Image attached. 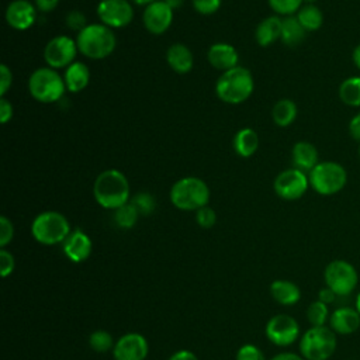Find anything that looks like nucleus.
I'll return each mask as SVG.
<instances>
[{
	"label": "nucleus",
	"mask_w": 360,
	"mask_h": 360,
	"mask_svg": "<svg viewBox=\"0 0 360 360\" xmlns=\"http://www.w3.org/2000/svg\"><path fill=\"white\" fill-rule=\"evenodd\" d=\"M93 195L97 204L105 210H117L129 202L131 190L127 176L117 169L101 172L94 180Z\"/></svg>",
	"instance_id": "nucleus-1"
},
{
	"label": "nucleus",
	"mask_w": 360,
	"mask_h": 360,
	"mask_svg": "<svg viewBox=\"0 0 360 360\" xmlns=\"http://www.w3.org/2000/svg\"><path fill=\"white\" fill-rule=\"evenodd\" d=\"M255 89L252 73L243 66H235L218 77L215 93L226 104H240L246 101Z\"/></svg>",
	"instance_id": "nucleus-2"
},
{
	"label": "nucleus",
	"mask_w": 360,
	"mask_h": 360,
	"mask_svg": "<svg viewBox=\"0 0 360 360\" xmlns=\"http://www.w3.org/2000/svg\"><path fill=\"white\" fill-rule=\"evenodd\" d=\"M76 44L79 52L89 59H104L110 56L117 45L115 34L104 24H89L77 32Z\"/></svg>",
	"instance_id": "nucleus-3"
},
{
	"label": "nucleus",
	"mask_w": 360,
	"mask_h": 360,
	"mask_svg": "<svg viewBox=\"0 0 360 360\" xmlns=\"http://www.w3.org/2000/svg\"><path fill=\"white\" fill-rule=\"evenodd\" d=\"M169 197L177 210L197 211L208 205L210 188L202 179L187 176L172 186Z\"/></svg>",
	"instance_id": "nucleus-4"
},
{
	"label": "nucleus",
	"mask_w": 360,
	"mask_h": 360,
	"mask_svg": "<svg viewBox=\"0 0 360 360\" xmlns=\"http://www.w3.org/2000/svg\"><path fill=\"white\" fill-rule=\"evenodd\" d=\"M72 232L68 218L58 211H44L31 224L32 238L45 246L63 243Z\"/></svg>",
	"instance_id": "nucleus-5"
},
{
	"label": "nucleus",
	"mask_w": 360,
	"mask_h": 360,
	"mask_svg": "<svg viewBox=\"0 0 360 360\" xmlns=\"http://www.w3.org/2000/svg\"><path fill=\"white\" fill-rule=\"evenodd\" d=\"M336 346V333L326 325L311 326L300 338V353L305 360H328Z\"/></svg>",
	"instance_id": "nucleus-6"
},
{
	"label": "nucleus",
	"mask_w": 360,
	"mask_h": 360,
	"mask_svg": "<svg viewBox=\"0 0 360 360\" xmlns=\"http://www.w3.org/2000/svg\"><path fill=\"white\" fill-rule=\"evenodd\" d=\"M66 84L63 76H60L56 69L39 68L30 75L28 91L32 98L39 103H55L65 94Z\"/></svg>",
	"instance_id": "nucleus-7"
},
{
	"label": "nucleus",
	"mask_w": 360,
	"mask_h": 360,
	"mask_svg": "<svg viewBox=\"0 0 360 360\" xmlns=\"http://www.w3.org/2000/svg\"><path fill=\"white\" fill-rule=\"evenodd\" d=\"M309 186L321 195H332L343 190L347 181L346 169L332 160L319 162L309 173Z\"/></svg>",
	"instance_id": "nucleus-8"
},
{
	"label": "nucleus",
	"mask_w": 360,
	"mask_h": 360,
	"mask_svg": "<svg viewBox=\"0 0 360 360\" xmlns=\"http://www.w3.org/2000/svg\"><path fill=\"white\" fill-rule=\"evenodd\" d=\"M323 280L328 288H330L338 297L349 295L359 283L357 270L352 263L343 259L332 260L323 270Z\"/></svg>",
	"instance_id": "nucleus-9"
},
{
	"label": "nucleus",
	"mask_w": 360,
	"mask_h": 360,
	"mask_svg": "<svg viewBox=\"0 0 360 360\" xmlns=\"http://www.w3.org/2000/svg\"><path fill=\"white\" fill-rule=\"evenodd\" d=\"M79 52L76 39H72L68 35H58L48 41L44 48V59L52 69L68 68L75 62V58Z\"/></svg>",
	"instance_id": "nucleus-10"
},
{
	"label": "nucleus",
	"mask_w": 360,
	"mask_h": 360,
	"mask_svg": "<svg viewBox=\"0 0 360 360\" xmlns=\"http://www.w3.org/2000/svg\"><path fill=\"white\" fill-rule=\"evenodd\" d=\"M308 187H309L308 174L295 167L280 172L273 183L274 193L280 198L287 201H294L301 198L307 193Z\"/></svg>",
	"instance_id": "nucleus-11"
},
{
	"label": "nucleus",
	"mask_w": 360,
	"mask_h": 360,
	"mask_svg": "<svg viewBox=\"0 0 360 360\" xmlns=\"http://www.w3.org/2000/svg\"><path fill=\"white\" fill-rule=\"evenodd\" d=\"M264 335L273 345L285 347L300 338V325L292 316L287 314H277L267 321Z\"/></svg>",
	"instance_id": "nucleus-12"
},
{
	"label": "nucleus",
	"mask_w": 360,
	"mask_h": 360,
	"mask_svg": "<svg viewBox=\"0 0 360 360\" xmlns=\"http://www.w3.org/2000/svg\"><path fill=\"white\" fill-rule=\"evenodd\" d=\"M101 24L112 28L127 27L134 18V8L128 0H101L97 6Z\"/></svg>",
	"instance_id": "nucleus-13"
},
{
	"label": "nucleus",
	"mask_w": 360,
	"mask_h": 360,
	"mask_svg": "<svg viewBox=\"0 0 360 360\" xmlns=\"http://www.w3.org/2000/svg\"><path fill=\"white\" fill-rule=\"evenodd\" d=\"M149 353V345L143 335L129 332L115 340L112 347L114 360H145Z\"/></svg>",
	"instance_id": "nucleus-14"
},
{
	"label": "nucleus",
	"mask_w": 360,
	"mask_h": 360,
	"mask_svg": "<svg viewBox=\"0 0 360 360\" xmlns=\"http://www.w3.org/2000/svg\"><path fill=\"white\" fill-rule=\"evenodd\" d=\"M173 8H170L163 0H156L145 7L142 14V22L145 28L155 35L166 32L173 21Z\"/></svg>",
	"instance_id": "nucleus-15"
},
{
	"label": "nucleus",
	"mask_w": 360,
	"mask_h": 360,
	"mask_svg": "<svg viewBox=\"0 0 360 360\" xmlns=\"http://www.w3.org/2000/svg\"><path fill=\"white\" fill-rule=\"evenodd\" d=\"M35 18L37 7L27 0H14L6 8V21L17 31L28 30L35 22Z\"/></svg>",
	"instance_id": "nucleus-16"
},
{
	"label": "nucleus",
	"mask_w": 360,
	"mask_h": 360,
	"mask_svg": "<svg viewBox=\"0 0 360 360\" xmlns=\"http://www.w3.org/2000/svg\"><path fill=\"white\" fill-rule=\"evenodd\" d=\"M62 249H63L65 256L70 262L82 263V262L87 260L89 256L91 255L93 243H91L90 236L86 232H83L80 229H75L69 233V236L62 243Z\"/></svg>",
	"instance_id": "nucleus-17"
},
{
	"label": "nucleus",
	"mask_w": 360,
	"mask_h": 360,
	"mask_svg": "<svg viewBox=\"0 0 360 360\" xmlns=\"http://www.w3.org/2000/svg\"><path fill=\"white\" fill-rule=\"evenodd\" d=\"M329 328L339 335H352L360 328V314L353 307H339L329 316Z\"/></svg>",
	"instance_id": "nucleus-18"
},
{
	"label": "nucleus",
	"mask_w": 360,
	"mask_h": 360,
	"mask_svg": "<svg viewBox=\"0 0 360 360\" xmlns=\"http://www.w3.org/2000/svg\"><path fill=\"white\" fill-rule=\"evenodd\" d=\"M208 62L212 68L226 72L235 66H238L239 55L233 45L225 42H217L208 48L207 52Z\"/></svg>",
	"instance_id": "nucleus-19"
},
{
	"label": "nucleus",
	"mask_w": 360,
	"mask_h": 360,
	"mask_svg": "<svg viewBox=\"0 0 360 360\" xmlns=\"http://www.w3.org/2000/svg\"><path fill=\"white\" fill-rule=\"evenodd\" d=\"M291 159L294 167L307 174L319 163L318 150L315 145L308 141H298L297 143H294L291 150Z\"/></svg>",
	"instance_id": "nucleus-20"
},
{
	"label": "nucleus",
	"mask_w": 360,
	"mask_h": 360,
	"mask_svg": "<svg viewBox=\"0 0 360 360\" xmlns=\"http://www.w3.org/2000/svg\"><path fill=\"white\" fill-rule=\"evenodd\" d=\"M166 62L176 73L186 75L193 69L194 58L186 45L173 44L166 51Z\"/></svg>",
	"instance_id": "nucleus-21"
},
{
	"label": "nucleus",
	"mask_w": 360,
	"mask_h": 360,
	"mask_svg": "<svg viewBox=\"0 0 360 360\" xmlns=\"http://www.w3.org/2000/svg\"><path fill=\"white\" fill-rule=\"evenodd\" d=\"M281 21L283 18L277 14L263 18L255 31V39L260 46H269L281 37Z\"/></svg>",
	"instance_id": "nucleus-22"
},
{
	"label": "nucleus",
	"mask_w": 360,
	"mask_h": 360,
	"mask_svg": "<svg viewBox=\"0 0 360 360\" xmlns=\"http://www.w3.org/2000/svg\"><path fill=\"white\" fill-rule=\"evenodd\" d=\"M270 295L280 305H295L301 300L300 287L290 280H274L270 284Z\"/></svg>",
	"instance_id": "nucleus-23"
},
{
	"label": "nucleus",
	"mask_w": 360,
	"mask_h": 360,
	"mask_svg": "<svg viewBox=\"0 0 360 360\" xmlns=\"http://www.w3.org/2000/svg\"><path fill=\"white\" fill-rule=\"evenodd\" d=\"M63 80L66 84V90L72 93H79L87 87L90 82V69L83 62H73L65 69Z\"/></svg>",
	"instance_id": "nucleus-24"
},
{
	"label": "nucleus",
	"mask_w": 360,
	"mask_h": 360,
	"mask_svg": "<svg viewBox=\"0 0 360 360\" xmlns=\"http://www.w3.org/2000/svg\"><path fill=\"white\" fill-rule=\"evenodd\" d=\"M233 150L242 158H250L259 148V135L252 128H242L233 136Z\"/></svg>",
	"instance_id": "nucleus-25"
},
{
	"label": "nucleus",
	"mask_w": 360,
	"mask_h": 360,
	"mask_svg": "<svg viewBox=\"0 0 360 360\" xmlns=\"http://www.w3.org/2000/svg\"><path fill=\"white\" fill-rule=\"evenodd\" d=\"M305 35H307V31L304 30V27L301 25L295 14L283 17L280 39L283 41L284 45L297 46L304 41Z\"/></svg>",
	"instance_id": "nucleus-26"
},
{
	"label": "nucleus",
	"mask_w": 360,
	"mask_h": 360,
	"mask_svg": "<svg viewBox=\"0 0 360 360\" xmlns=\"http://www.w3.org/2000/svg\"><path fill=\"white\" fill-rule=\"evenodd\" d=\"M297 105L290 98H281L278 100L271 110V118L276 125L278 127H288L292 124L297 118Z\"/></svg>",
	"instance_id": "nucleus-27"
},
{
	"label": "nucleus",
	"mask_w": 360,
	"mask_h": 360,
	"mask_svg": "<svg viewBox=\"0 0 360 360\" xmlns=\"http://www.w3.org/2000/svg\"><path fill=\"white\" fill-rule=\"evenodd\" d=\"M295 15L307 32L316 31L323 24V13L315 4H302Z\"/></svg>",
	"instance_id": "nucleus-28"
},
{
	"label": "nucleus",
	"mask_w": 360,
	"mask_h": 360,
	"mask_svg": "<svg viewBox=\"0 0 360 360\" xmlns=\"http://www.w3.org/2000/svg\"><path fill=\"white\" fill-rule=\"evenodd\" d=\"M339 98L349 107H360V76L345 79L339 86Z\"/></svg>",
	"instance_id": "nucleus-29"
},
{
	"label": "nucleus",
	"mask_w": 360,
	"mask_h": 360,
	"mask_svg": "<svg viewBox=\"0 0 360 360\" xmlns=\"http://www.w3.org/2000/svg\"><path fill=\"white\" fill-rule=\"evenodd\" d=\"M138 217L139 212L131 201L114 210V222L121 229H131L136 224Z\"/></svg>",
	"instance_id": "nucleus-30"
},
{
	"label": "nucleus",
	"mask_w": 360,
	"mask_h": 360,
	"mask_svg": "<svg viewBox=\"0 0 360 360\" xmlns=\"http://www.w3.org/2000/svg\"><path fill=\"white\" fill-rule=\"evenodd\" d=\"M329 308L328 304L316 300L312 301L307 308V319L311 323V326H325L326 322H329Z\"/></svg>",
	"instance_id": "nucleus-31"
},
{
	"label": "nucleus",
	"mask_w": 360,
	"mask_h": 360,
	"mask_svg": "<svg viewBox=\"0 0 360 360\" xmlns=\"http://www.w3.org/2000/svg\"><path fill=\"white\" fill-rule=\"evenodd\" d=\"M89 345L97 353H107V352L112 350L115 342L110 332L98 329V330H94L93 333H90Z\"/></svg>",
	"instance_id": "nucleus-32"
},
{
	"label": "nucleus",
	"mask_w": 360,
	"mask_h": 360,
	"mask_svg": "<svg viewBox=\"0 0 360 360\" xmlns=\"http://www.w3.org/2000/svg\"><path fill=\"white\" fill-rule=\"evenodd\" d=\"M277 15H294L302 7L304 0H267Z\"/></svg>",
	"instance_id": "nucleus-33"
},
{
	"label": "nucleus",
	"mask_w": 360,
	"mask_h": 360,
	"mask_svg": "<svg viewBox=\"0 0 360 360\" xmlns=\"http://www.w3.org/2000/svg\"><path fill=\"white\" fill-rule=\"evenodd\" d=\"M129 201L138 210L139 215H150L155 211V207H156V201H155L153 195L150 193H146V191L136 193L132 197V200H129Z\"/></svg>",
	"instance_id": "nucleus-34"
},
{
	"label": "nucleus",
	"mask_w": 360,
	"mask_h": 360,
	"mask_svg": "<svg viewBox=\"0 0 360 360\" xmlns=\"http://www.w3.org/2000/svg\"><path fill=\"white\" fill-rule=\"evenodd\" d=\"M195 221H197L198 226H201L204 229H210L217 222V214L211 207L205 205L195 211Z\"/></svg>",
	"instance_id": "nucleus-35"
},
{
	"label": "nucleus",
	"mask_w": 360,
	"mask_h": 360,
	"mask_svg": "<svg viewBox=\"0 0 360 360\" xmlns=\"http://www.w3.org/2000/svg\"><path fill=\"white\" fill-rule=\"evenodd\" d=\"M235 360H266V357L256 345L246 343L238 349Z\"/></svg>",
	"instance_id": "nucleus-36"
},
{
	"label": "nucleus",
	"mask_w": 360,
	"mask_h": 360,
	"mask_svg": "<svg viewBox=\"0 0 360 360\" xmlns=\"http://www.w3.org/2000/svg\"><path fill=\"white\" fill-rule=\"evenodd\" d=\"M65 22L66 25L73 30V31H77L80 32L83 28H86L89 24H87V20H86V15L79 11V10H72L66 14V18H65Z\"/></svg>",
	"instance_id": "nucleus-37"
},
{
	"label": "nucleus",
	"mask_w": 360,
	"mask_h": 360,
	"mask_svg": "<svg viewBox=\"0 0 360 360\" xmlns=\"http://www.w3.org/2000/svg\"><path fill=\"white\" fill-rule=\"evenodd\" d=\"M14 238V226L13 222L6 217H0V248H6Z\"/></svg>",
	"instance_id": "nucleus-38"
},
{
	"label": "nucleus",
	"mask_w": 360,
	"mask_h": 360,
	"mask_svg": "<svg viewBox=\"0 0 360 360\" xmlns=\"http://www.w3.org/2000/svg\"><path fill=\"white\" fill-rule=\"evenodd\" d=\"M15 267V259L11 252H8L6 248L0 249V274L3 278L8 277Z\"/></svg>",
	"instance_id": "nucleus-39"
},
{
	"label": "nucleus",
	"mask_w": 360,
	"mask_h": 360,
	"mask_svg": "<svg viewBox=\"0 0 360 360\" xmlns=\"http://www.w3.org/2000/svg\"><path fill=\"white\" fill-rule=\"evenodd\" d=\"M191 3L197 13L202 15H210L221 7L222 0H191Z\"/></svg>",
	"instance_id": "nucleus-40"
},
{
	"label": "nucleus",
	"mask_w": 360,
	"mask_h": 360,
	"mask_svg": "<svg viewBox=\"0 0 360 360\" xmlns=\"http://www.w3.org/2000/svg\"><path fill=\"white\" fill-rule=\"evenodd\" d=\"M11 83H13L11 70L7 65L1 63L0 65V94H1V97L6 96V93L11 87Z\"/></svg>",
	"instance_id": "nucleus-41"
},
{
	"label": "nucleus",
	"mask_w": 360,
	"mask_h": 360,
	"mask_svg": "<svg viewBox=\"0 0 360 360\" xmlns=\"http://www.w3.org/2000/svg\"><path fill=\"white\" fill-rule=\"evenodd\" d=\"M13 118V104L6 98H0V121L1 124H7Z\"/></svg>",
	"instance_id": "nucleus-42"
},
{
	"label": "nucleus",
	"mask_w": 360,
	"mask_h": 360,
	"mask_svg": "<svg viewBox=\"0 0 360 360\" xmlns=\"http://www.w3.org/2000/svg\"><path fill=\"white\" fill-rule=\"evenodd\" d=\"M349 135L353 141L360 142V111L349 121Z\"/></svg>",
	"instance_id": "nucleus-43"
},
{
	"label": "nucleus",
	"mask_w": 360,
	"mask_h": 360,
	"mask_svg": "<svg viewBox=\"0 0 360 360\" xmlns=\"http://www.w3.org/2000/svg\"><path fill=\"white\" fill-rule=\"evenodd\" d=\"M59 0H35V7L42 13H49L56 8Z\"/></svg>",
	"instance_id": "nucleus-44"
},
{
	"label": "nucleus",
	"mask_w": 360,
	"mask_h": 360,
	"mask_svg": "<svg viewBox=\"0 0 360 360\" xmlns=\"http://www.w3.org/2000/svg\"><path fill=\"white\" fill-rule=\"evenodd\" d=\"M336 294L330 290V288H328L326 285L322 288V290H319V292H318V300L319 301H322V302H325V304H332L335 300H336Z\"/></svg>",
	"instance_id": "nucleus-45"
},
{
	"label": "nucleus",
	"mask_w": 360,
	"mask_h": 360,
	"mask_svg": "<svg viewBox=\"0 0 360 360\" xmlns=\"http://www.w3.org/2000/svg\"><path fill=\"white\" fill-rule=\"evenodd\" d=\"M169 360H198V357L193 352L183 349V350H179V352L173 353L169 357Z\"/></svg>",
	"instance_id": "nucleus-46"
},
{
	"label": "nucleus",
	"mask_w": 360,
	"mask_h": 360,
	"mask_svg": "<svg viewBox=\"0 0 360 360\" xmlns=\"http://www.w3.org/2000/svg\"><path fill=\"white\" fill-rule=\"evenodd\" d=\"M270 360H305L301 354L292 353V352H281L276 356H273Z\"/></svg>",
	"instance_id": "nucleus-47"
},
{
	"label": "nucleus",
	"mask_w": 360,
	"mask_h": 360,
	"mask_svg": "<svg viewBox=\"0 0 360 360\" xmlns=\"http://www.w3.org/2000/svg\"><path fill=\"white\" fill-rule=\"evenodd\" d=\"M352 60L354 63V66L360 70V44L354 46L353 49V53H352Z\"/></svg>",
	"instance_id": "nucleus-48"
},
{
	"label": "nucleus",
	"mask_w": 360,
	"mask_h": 360,
	"mask_svg": "<svg viewBox=\"0 0 360 360\" xmlns=\"http://www.w3.org/2000/svg\"><path fill=\"white\" fill-rule=\"evenodd\" d=\"M170 8H173V10H176V8H180L181 6H183V3H184V0H163Z\"/></svg>",
	"instance_id": "nucleus-49"
},
{
	"label": "nucleus",
	"mask_w": 360,
	"mask_h": 360,
	"mask_svg": "<svg viewBox=\"0 0 360 360\" xmlns=\"http://www.w3.org/2000/svg\"><path fill=\"white\" fill-rule=\"evenodd\" d=\"M132 3H135L136 6H149L150 3L156 1V0H131Z\"/></svg>",
	"instance_id": "nucleus-50"
},
{
	"label": "nucleus",
	"mask_w": 360,
	"mask_h": 360,
	"mask_svg": "<svg viewBox=\"0 0 360 360\" xmlns=\"http://www.w3.org/2000/svg\"><path fill=\"white\" fill-rule=\"evenodd\" d=\"M354 308L357 309V312L360 314V292L356 295V301H354Z\"/></svg>",
	"instance_id": "nucleus-51"
},
{
	"label": "nucleus",
	"mask_w": 360,
	"mask_h": 360,
	"mask_svg": "<svg viewBox=\"0 0 360 360\" xmlns=\"http://www.w3.org/2000/svg\"><path fill=\"white\" fill-rule=\"evenodd\" d=\"M316 0H304V4H315Z\"/></svg>",
	"instance_id": "nucleus-52"
},
{
	"label": "nucleus",
	"mask_w": 360,
	"mask_h": 360,
	"mask_svg": "<svg viewBox=\"0 0 360 360\" xmlns=\"http://www.w3.org/2000/svg\"><path fill=\"white\" fill-rule=\"evenodd\" d=\"M359 155H360V146H359Z\"/></svg>",
	"instance_id": "nucleus-53"
}]
</instances>
